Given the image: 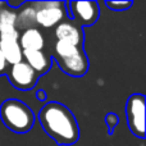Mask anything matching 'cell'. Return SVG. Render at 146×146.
I'll list each match as a JSON object with an SVG mask.
<instances>
[{"label":"cell","instance_id":"5b68a950","mask_svg":"<svg viewBox=\"0 0 146 146\" xmlns=\"http://www.w3.org/2000/svg\"><path fill=\"white\" fill-rule=\"evenodd\" d=\"M37 77V73L23 60L12 66L9 69L10 83L19 90H31L36 85Z\"/></svg>","mask_w":146,"mask_h":146},{"label":"cell","instance_id":"3957f363","mask_svg":"<svg viewBox=\"0 0 146 146\" xmlns=\"http://www.w3.org/2000/svg\"><path fill=\"white\" fill-rule=\"evenodd\" d=\"M36 10V25L44 28H50L63 22L66 10L60 1H36L31 3Z\"/></svg>","mask_w":146,"mask_h":146},{"label":"cell","instance_id":"ac0fdd59","mask_svg":"<svg viewBox=\"0 0 146 146\" xmlns=\"http://www.w3.org/2000/svg\"><path fill=\"white\" fill-rule=\"evenodd\" d=\"M7 66H8V63H7V60H5L4 55H3L1 50H0V73H4L5 72Z\"/></svg>","mask_w":146,"mask_h":146},{"label":"cell","instance_id":"9a60e30c","mask_svg":"<svg viewBox=\"0 0 146 146\" xmlns=\"http://www.w3.org/2000/svg\"><path fill=\"white\" fill-rule=\"evenodd\" d=\"M0 38L18 40L19 38V31L14 26H0Z\"/></svg>","mask_w":146,"mask_h":146},{"label":"cell","instance_id":"ba28073f","mask_svg":"<svg viewBox=\"0 0 146 146\" xmlns=\"http://www.w3.org/2000/svg\"><path fill=\"white\" fill-rule=\"evenodd\" d=\"M58 63L62 71L69 76H73V77H81V76L86 74L88 69V60L83 50L72 56H68V58L58 59Z\"/></svg>","mask_w":146,"mask_h":146},{"label":"cell","instance_id":"8992f818","mask_svg":"<svg viewBox=\"0 0 146 146\" xmlns=\"http://www.w3.org/2000/svg\"><path fill=\"white\" fill-rule=\"evenodd\" d=\"M72 17L82 26H90L98 21L100 9L96 1H72L69 3Z\"/></svg>","mask_w":146,"mask_h":146},{"label":"cell","instance_id":"4fadbf2b","mask_svg":"<svg viewBox=\"0 0 146 146\" xmlns=\"http://www.w3.org/2000/svg\"><path fill=\"white\" fill-rule=\"evenodd\" d=\"M82 50L81 48H77V46L72 45V44L64 42V41H56L55 44V55H56V60L58 59H64L68 58V56H72L74 54L80 53Z\"/></svg>","mask_w":146,"mask_h":146},{"label":"cell","instance_id":"8fae6325","mask_svg":"<svg viewBox=\"0 0 146 146\" xmlns=\"http://www.w3.org/2000/svg\"><path fill=\"white\" fill-rule=\"evenodd\" d=\"M0 50H1L7 63L10 64V66H14V64L21 63L23 60V50L21 48L18 40L0 38Z\"/></svg>","mask_w":146,"mask_h":146},{"label":"cell","instance_id":"7c38bea8","mask_svg":"<svg viewBox=\"0 0 146 146\" xmlns=\"http://www.w3.org/2000/svg\"><path fill=\"white\" fill-rule=\"evenodd\" d=\"M36 25V10L31 4L22 5L19 12L17 13L15 28L18 31H25L28 28H33Z\"/></svg>","mask_w":146,"mask_h":146},{"label":"cell","instance_id":"52a82bcc","mask_svg":"<svg viewBox=\"0 0 146 146\" xmlns=\"http://www.w3.org/2000/svg\"><path fill=\"white\" fill-rule=\"evenodd\" d=\"M54 33H55V37L58 38V41L72 44L77 48H81L83 42V33L81 27L71 21H64V22L56 25Z\"/></svg>","mask_w":146,"mask_h":146},{"label":"cell","instance_id":"9c48e42d","mask_svg":"<svg viewBox=\"0 0 146 146\" xmlns=\"http://www.w3.org/2000/svg\"><path fill=\"white\" fill-rule=\"evenodd\" d=\"M22 50H42L45 45V38L40 30L36 27L25 30L22 33H19L18 38Z\"/></svg>","mask_w":146,"mask_h":146},{"label":"cell","instance_id":"e0dca14e","mask_svg":"<svg viewBox=\"0 0 146 146\" xmlns=\"http://www.w3.org/2000/svg\"><path fill=\"white\" fill-rule=\"evenodd\" d=\"M106 123H108L109 128L113 129L114 127L118 124V117H117L115 114H113V113L108 114V115H106Z\"/></svg>","mask_w":146,"mask_h":146},{"label":"cell","instance_id":"7a4b0ae2","mask_svg":"<svg viewBox=\"0 0 146 146\" xmlns=\"http://www.w3.org/2000/svg\"><path fill=\"white\" fill-rule=\"evenodd\" d=\"M0 118L3 123L15 133H26L32 128L35 115L25 103L15 99L5 100L0 106Z\"/></svg>","mask_w":146,"mask_h":146},{"label":"cell","instance_id":"2e32d148","mask_svg":"<svg viewBox=\"0 0 146 146\" xmlns=\"http://www.w3.org/2000/svg\"><path fill=\"white\" fill-rule=\"evenodd\" d=\"M105 4L111 10H126L132 5V1L131 0H127V1H106Z\"/></svg>","mask_w":146,"mask_h":146},{"label":"cell","instance_id":"5bb4252c","mask_svg":"<svg viewBox=\"0 0 146 146\" xmlns=\"http://www.w3.org/2000/svg\"><path fill=\"white\" fill-rule=\"evenodd\" d=\"M17 21V12L14 9L3 8L0 9V26H14Z\"/></svg>","mask_w":146,"mask_h":146},{"label":"cell","instance_id":"277c9868","mask_svg":"<svg viewBox=\"0 0 146 146\" xmlns=\"http://www.w3.org/2000/svg\"><path fill=\"white\" fill-rule=\"evenodd\" d=\"M128 127L137 137L145 136V96L135 94L128 99L126 105Z\"/></svg>","mask_w":146,"mask_h":146},{"label":"cell","instance_id":"d6986e66","mask_svg":"<svg viewBox=\"0 0 146 146\" xmlns=\"http://www.w3.org/2000/svg\"><path fill=\"white\" fill-rule=\"evenodd\" d=\"M37 96H38V99H40V100H44V99H45V94H44V91H38Z\"/></svg>","mask_w":146,"mask_h":146},{"label":"cell","instance_id":"ffe728a7","mask_svg":"<svg viewBox=\"0 0 146 146\" xmlns=\"http://www.w3.org/2000/svg\"><path fill=\"white\" fill-rule=\"evenodd\" d=\"M5 5V3H3V1H0V9H1V7H4Z\"/></svg>","mask_w":146,"mask_h":146},{"label":"cell","instance_id":"30bf717a","mask_svg":"<svg viewBox=\"0 0 146 146\" xmlns=\"http://www.w3.org/2000/svg\"><path fill=\"white\" fill-rule=\"evenodd\" d=\"M23 58L26 59V63L31 67L37 74L46 73L50 68V58L41 50H23Z\"/></svg>","mask_w":146,"mask_h":146},{"label":"cell","instance_id":"6da1fadb","mask_svg":"<svg viewBox=\"0 0 146 146\" xmlns=\"http://www.w3.org/2000/svg\"><path fill=\"white\" fill-rule=\"evenodd\" d=\"M38 121L45 132L59 145H73L80 137L74 115L63 104L50 101L40 109Z\"/></svg>","mask_w":146,"mask_h":146},{"label":"cell","instance_id":"44dd1931","mask_svg":"<svg viewBox=\"0 0 146 146\" xmlns=\"http://www.w3.org/2000/svg\"><path fill=\"white\" fill-rule=\"evenodd\" d=\"M98 83L101 86V85H103V80H99V81H98Z\"/></svg>","mask_w":146,"mask_h":146}]
</instances>
